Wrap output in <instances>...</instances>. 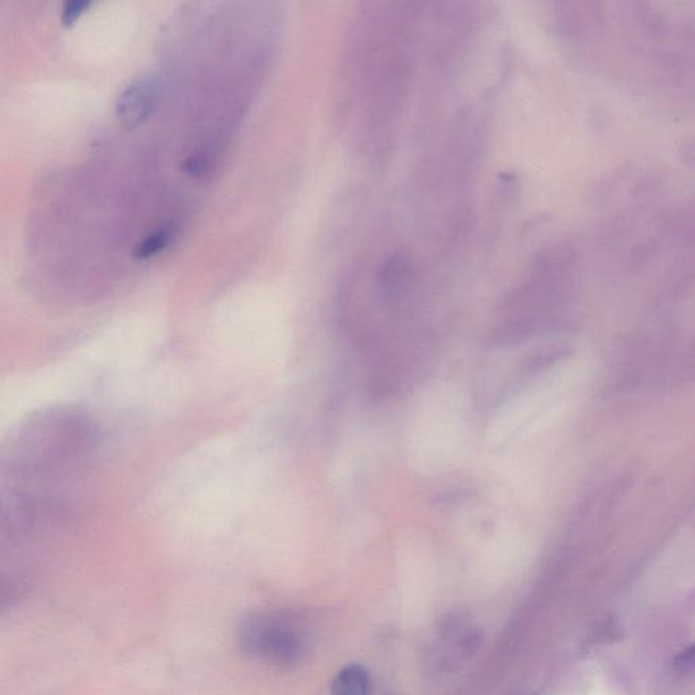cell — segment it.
<instances>
[{"instance_id": "cell-1", "label": "cell", "mask_w": 695, "mask_h": 695, "mask_svg": "<svg viewBox=\"0 0 695 695\" xmlns=\"http://www.w3.org/2000/svg\"><path fill=\"white\" fill-rule=\"evenodd\" d=\"M97 427L80 406L60 405L31 413L0 445V474L17 482L43 481L67 473L93 451Z\"/></svg>"}, {"instance_id": "cell-5", "label": "cell", "mask_w": 695, "mask_h": 695, "mask_svg": "<svg viewBox=\"0 0 695 695\" xmlns=\"http://www.w3.org/2000/svg\"><path fill=\"white\" fill-rule=\"evenodd\" d=\"M173 241H174V228L170 225H162V227L149 233L144 240H141L135 250L136 259H151V257L166 250Z\"/></svg>"}, {"instance_id": "cell-7", "label": "cell", "mask_w": 695, "mask_h": 695, "mask_svg": "<svg viewBox=\"0 0 695 695\" xmlns=\"http://www.w3.org/2000/svg\"><path fill=\"white\" fill-rule=\"evenodd\" d=\"M183 169H185V172L188 173V174L191 175H203L204 173L208 170V161H207V157L204 156H196L189 157L188 159H186L185 164H183Z\"/></svg>"}, {"instance_id": "cell-6", "label": "cell", "mask_w": 695, "mask_h": 695, "mask_svg": "<svg viewBox=\"0 0 695 695\" xmlns=\"http://www.w3.org/2000/svg\"><path fill=\"white\" fill-rule=\"evenodd\" d=\"M90 4V2H88V0H72V2H68L64 9H63V23L64 25H72L89 9Z\"/></svg>"}, {"instance_id": "cell-4", "label": "cell", "mask_w": 695, "mask_h": 695, "mask_svg": "<svg viewBox=\"0 0 695 695\" xmlns=\"http://www.w3.org/2000/svg\"><path fill=\"white\" fill-rule=\"evenodd\" d=\"M371 687L369 671L360 665H350L340 671L330 683L332 695H369Z\"/></svg>"}, {"instance_id": "cell-8", "label": "cell", "mask_w": 695, "mask_h": 695, "mask_svg": "<svg viewBox=\"0 0 695 695\" xmlns=\"http://www.w3.org/2000/svg\"><path fill=\"white\" fill-rule=\"evenodd\" d=\"M692 663H694V649H692V647L683 650L678 656V659H676V665H678L682 673H687V671L691 670Z\"/></svg>"}, {"instance_id": "cell-3", "label": "cell", "mask_w": 695, "mask_h": 695, "mask_svg": "<svg viewBox=\"0 0 695 695\" xmlns=\"http://www.w3.org/2000/svg\"><path fill=\"white\" fill-rule=\"evenodd\" d=\"M156 86L148 81H141L130 86L119 101V114L123 122L138 125L148 119L156 106Z\"/></svg>"}, {"instance_id": "cell-2", "label": "cell", "mask_w": 695, "mask_h": 695, "mask_svg": "<svg viewBox=\"0 0 695 695\" xmlns=\"http://www.w3.org/2000/svg\"><path fill=\"white\" fill-rule=\"evenodd\" d=\"M243 652L264 662L291 665L301 659L306 636L298 623L280 614H254L240 628Z\"/></svg>"}]
</instances>
